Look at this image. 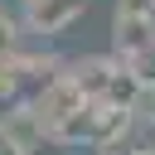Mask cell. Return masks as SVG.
<instances>
[{
	"label": "cell",
	"mask_w": 155,
	"mask_h": 155,
	"mask_svg": "<svg viewBox=\"0 0 155 155\" xmlns=\"http://www.w3.org/2000/svg\"><path fill=\"white\" fill-rule=\"evenodd\" d=\"M87 5L92 0H24L19 5V19L34 34H63V29H73L87 15Z\"/></svg>",
	"instance_id": "cell-1"
},
{
	"label": "cell",
	"mask_w": 155,
	"mask_h": 155,
	"mask_svg": "<svg viewBox=\"0 0 155 155\" xmlns=\"http://www.w3.org/2000/svg\"><path fill=\"white\" fill-rule=\"evenodd\" d=\"M111 44H116V58H136L140 48H155V29H150L145 10H116Z\"/></svg>",
	"instance_id": "cell-2"
},
{
	"label": "cell",
	"mask_w": 155,
	"mask_h": 155,
	"mask_svg": "<svg viewBox=\"0 0 155 155\" xmlns=\"http://www.w3.org/2000/svg\"><path fill=\"white\" fill-rule=\"evenodd\" d=\"M111 73H116V58H78L68 68V82L87 97V102H102L107 87H111Z\"/></svg>",
	"instance_id": "cell-3"
},
{
	"label": "cell",
	"mask_w": 155,
	"mask_h": 155,
	"mask_svg": "<svg viewBox=\"0 0 155 155\" xmlns=\"http://www.w3.org/2000/svg\"><path fill=\"white\" fill-rule=\"evenodd\" d=\"M15 48H19V24H15V15L0 10V63H10Z\"/></svg>",
	"instance_id": "cell-4"
},
{
	"label": "cell",
	"mask_w": 155,
	"mask_h": 155,
	"mask_svg": "<svg viewBox=\"0 0 155 155\" xmlns=\"http://www.w3.org/2000/svg\"><path fill=\"white\" fill-rule=\"evenodd\" d=\"M0 155H29V145H24V140H15V136H5V131H0Z\"/></svg>",
	"instance_id": "cell-5"
},
{
	"label": "cell",
	"mask_w": 155,
	"mask_h": 155,
	"mask_svg": "<svg viewBox=\"0 0 155 155\" xmlns=\"http://www.w3.org/2000/svg\"><path fill=\"white\" fill-rule=\"evenodd\" d=\"M145 19H150V29H155V0H150V10H145Z\"/></svg>",
	"instance_id": "cell-6"
}]
</instances>
